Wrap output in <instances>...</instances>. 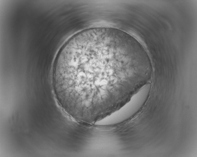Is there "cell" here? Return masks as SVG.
<instances>
[{"mask_svg": "<svg viewBox=\"0 0 197 157\" xmlns=\"http://www.w3.org/2000/svg\"><path fill=\"white\" fill-rule=\"evenodd\" d=\"M145 81L135 47L124 33L111 28L73 36L58 53L52 74L59 103L77 118L111 112L126 92Z\"/></svg>", "mask_w": 197, "mask_h": 157, "instance_id": "obj_1", "label": "cell"}]
</instances>
